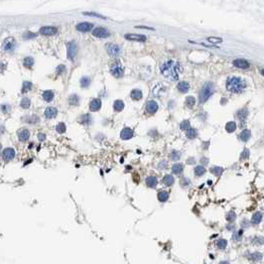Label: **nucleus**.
<instances>
[{
	"label": "nucleus",
	"instance_id": "obj_1",
	"mask_svg": "<svg viewBox=\"0 0 264 264\" xmlns=\"http://www.w3.org/2000/svg\"><path fill=\"white\" fill-rule=\"evenodd\" d=\"M161 74L170 80H177L179 79V73L181 72L180 65L174 61H167L160 67Z\"/></svg>",
	"mask_w": 264,
	"mask_h": 264
},
{
	"label": "nucleus",
	"instance_id": "obj_2",
	"mask_svg": "<svg viewBox=\"0 0 264 264\" xmlns=\"http://www.w3.org/2000/svg\"><path fill=\"white\" fill-rule=\"evenodd\" d=\"M244 88H245V84L241 78L232 77L228 79L226 82V89L230 91H231V93H241Z\"/></svg>",
	"mask_w": 264,
	"mask_h": 264
},
{
	"label": "nucleus",
	"instance_id": "obj_3",
	"mask_svg": "<svg viewBox=\"0 0 264 264\" xmlns=\"http://www.w3.org/2000/svg\"><path fill=\"white\" fill-rule=\"evenodd\" d=\"M215 91V87L214 84L211 82L206 83L204 85H203L202 89L200 90V94H199V99L201 103H205L206 101L209 99L212 94L214 93Z\"/></svg>",
	"mask_w": 264,
	"mask_h": 264
},
{
	"label": "nucleus",
	"instance_id": "obj_4",
	"mask_svg": "<svg viewBox=\"0 0 264 264\" xmlns=\"http://www.w3.org/2000/svg\"><path fill=\"white\" fill-rule=\"evenodd\" d=\"M110 73H111V75H112L114 78H117V79L121 78L123 75V68H122V66H121L119 63L113 64L112 66H111V68H110Z\"/></svg>",
	"mask_w": 264,
	"mask_h": 264
},
{
	"label": "nucleus",
	"instance_id": "obj_5",
	"mask_svg": "<svg viewBox=\"0 0 264 264\" xmlns=\"http://www.w3.org/2000/svg\"><path fill=\"white\" fill-rule=\"evenodd\" d=\"M78 52V47L77 44L75 42H69L67 44V54H68V58L70 60H74L75 55H77Z\"/></svg>",
	"mask_w": 264,
	"mask_h": 264
},
{
	"label": "nucleus",
	"instance_id": "obj_6",
	"mask_svg": "<svg viewBox=\"0 0 264 264\" xmlns=\"http://www.w3.org/2000/svg\"><path fill=\"white\" fill-rule=\"evenodd\" d=\"M93 35L96 38H107L109 37L110 33L107 29H105L103 27H98L93 31Z\"/></svg>",
	"mask_w": 264,
	"mask_h": 264
},
{
	"label": "nucleus",
	"instance_id": "obj_7",
	"mask_svg": "<svg viewBox=\"0 0 264 264\" xmlns=\"http://www.w3.org/2000/svg\"><path fill=\"white\" fill-rule=\"evenodd\" d=\"M106 50H107V53L111 56V57H117L121 52L119 46L115 45V44H111V43L106 45Z\"/></svg>",
	"mask_w": 264,
	"mask_h": 264
},
{
	"label": "nucleus",
	"instance_id": "obj_8",
	"mask_svg": "<svg viewBox=\"0 0 264 264\" xmlns=\"http://www.w3.org/2000/svg\"><path fill=\"white\" fill-rule=\"evenodd\" d=\"M124 37L125 39L129 40V41H136V42H145L147 40V37L142 34H126Z\"/></svg>",
	"mask_w": 264,
	"mask_h": 264
},
{
	"label": "nucleus",
	"instance_id": "obj_9",
	"mask_svg": "<svg viewBox=\"0 0 264 264\" xmlns=\"http://www.w3.org/2000/svg\"><path fill=\"white\" fill-rule=\"evenodd\" d=\"M15 47H16V41L14 40V38L11 37L5 39V41L2 44V49L4 51H11Z\"/></svg>",
	"mask_w": 264,
	"mask_h": 264
},
{
	"label": "nucleus",
	"instance_id": "obj_10",
	"mask_svg": "<svg viewBox=\"0 0 264 264\" xmlns=\"http://www.w3.org/2000/svg\"><path fill=\"white\" fill-rule=\"evenodd\" d=\"M93 25L89 23V22H82V23H79L77 25V30L80 32H83V33H87V32H89L91 31V29H93Z\"/></svg>",
	"mask_w": 264,
	"mask_h": 264
},
{
	"label": "nucleus",
	"instance_id": "obj_11",
	"mask_svg": "<svg viewBox=\"0 0 264 264\" xmlns=\"http://www.w3.org/2000/svg\"><path fill=\"white\" fill-rule=\"evenodd\" d=\"M40 33L45 36H51V35H55L57 33V28L56 27H51V26H46L42 27L40 29Z\"/></svg>",
	"mask_w": 264,
	"mask_h": 264
},
{
	"label": "nucleus",
	"instance_id": "obj_12",
	"mask_svg": "<svg viewBox=\"0 0 264 264\" xmlns=\"http://www.w3.org/2000/svg\"><path fill=\"white\" fill-rule=\"evenodd\" d=\"M146 110L149 113H155L158 110V103L155 100H149L146 104Z\"/></svg>",
	"mask_w": 264,
	"mask_h": 264
},
{
	"label": "nucleus",
	"instance_id": "obj_13",
	"mask_svg": "<svg viewBox=\"0 0 264 264\" xmlns=\"http://www.w3.org/2000/svg\"><path fill=\"white\" fill-rule=\"evenodd\" d=\"M120 137H121V139H123V140H129L130 138L133 137V130L128 127L123 128L120 132Z\"/></svg>",
	"mask_w": 264,
	"mask_h": 264
},
{
	"label": "nucleus",
	"instance_id": "obj_14",
	"mask_svg": "<svg viewBox=\"0 0 264 264\" xmlns=\"http://www.w3.org/2000/svg\"><path fill=\"white\" fill-rule=\"evenodd\" d=\"M233 65L235 66L238 69H247L249 68V63L247 62L246 60L243 59H236L233 61Z\"/></svg>",
	"mask_w": 264,
	"mask_h": 264
},
{
	"label": "nucleus",
	"instance_id": "obj_15",
	"mask_svg": "<svg viewBox=\"0 0 264 264\" xmlns=\"http://www.w3.org/2000/svg\"><path fill=\"white\" fill-rule=\"evenodd\" d=\"M101 107V100L99 98H94L90 101L89 103V109L90 111H98Z\"/></svg>",
	"mask_w": 264,
	"mask_h": 264
},
{
	"label": "nucleus",
	"instance_id": "obj_16",
	"mask_svg": "<svg viewBox=\"0 0 264 264\" xmlns=\"http://www.w3.org/2000/svg\"><path fill=\"white\" fill-rule=\"evenodd\" d=\"M15 156V151L13 148H6L3 151V159L5 161H10L14 158Z\"/></svg>",
	"mask_w": 264,
	"mask_h": 264
},
{
	"label": "nucleus",
	"instance_id": "obj_17",
	"mask_svg": "<svg viewBox=\"0 0 264 264\" xmlns=\"http://www.w3.org/2000/svg\"><path fill=\"white\" fill-rule=\"evenodd\" d=\"M57 114H58V109L56 107H52L51 106V107H47L45 110V116L49 119L56 117Z\"/></svg>",
	"mask_w": 264,
	"mask_h": 264
},
{
	"label": "nucleus",
	"instance_id": "obj_18",
	"mask_svg": "<svg viewBox=\"0 0 264 264\" xmlns=\"http://www.w3.org/2000/svg\"><path fill=\"white\" fill-rule=\"evenodd\" d=\"M145 183L149 188H155L157 185H158V180H157L156 177L149 176L145 179Z\"/></svg>",
	"mask_w": 264,
	"mask_h": 264
},
{
	"label": "nucleus",
	"instance_id": "obj_19",
	"mask_svg": "<svg viewBox=\"0 0 264 264\" xmlns=\"http://www.w3.org/2000/svg\"><path fill=\"white\" fill-rule=\"evenodd\" d=\"M29 137H30V131L27 129H22L18 132V138L20 141L22 142L27 141L29 139Z\"/></svg>",
	"mask_w": 264,
	"mask_h": 264
},
{
	"label": "nucleus",
	"instance_id": "obj_20",
	"mask_svg": "<svg viewBox=\"0 0 264 264\" xmlns=\"http://www.w3.org/2000/svg\"><path fill=\"white\" fill-rule=\"evenodd\" d=\"M177 89L179 91H181L182 93H186L190 89V84L187 82H180L177 85Z\"/></svg>",
	"mask_w": 264,
	"mask_h": 264
},
{
	"label": "nucleus",
	"instance_id": "obj_21",
	"mask_svg": "<svg viewBox=\"0 0 264 264\" xmlns=\"http://www.w3.org/2000/svg\"><path fill=\"white\" fill-rule=\"evenodd\" d=\"M262 253L260 252H251L249 253V255H248V259L253 261V262H259L262 260Z\"/></svg>",
	"mask_w": 264,
	"mask_h": 264
},
{
	"label": "nucleus",
	"instance_id": "obj_22",
	"mask_svg": "<svg viewBox=\"0 0 264 264\" xmlns=\"http://www.w3.org/2000/svg\"><path fill=\"white\" fill-rule=\"evenodd\" d=\"M261 221H262V212H256L251 217V222L253 225H259Z\"/></svg>",
	"mask_w": 264,
	"mask_h": 264
},
{
	"label": "nucleus",
	"instance_id": "obj_23",
	"mask_svg": "<svg viewBox=\"0 0 264 264\" xmlns=\"http://www.w3.org/2000/svg\"><path fill=\"white\" fill-rule=\"evenodd\" d=\"M130 96L132 98V99H134V100H140L142 98V91L138 89H135L131 91Z\"/></svg>",
	"mask_w": 264,
	"mask_h": 264
},
{
	"label": "nucleus",
	"instance_id": "obj_24",
	"mask_svg": "<svg viewBox=\"0 0 264 264\" xmlns=\"http://www.w3.org/2000/svg\"><path fill=\"white\" fill-rule=\"evenodd\" d=\"M183 171H184V166H183V164H180V163L175 164L172 167V172H173V174L181 175L183 173Z\"/></svg>",
	"mask_w": 264,
	"mask_h": 264
},
{
	"label": "nucleus",
	"instance_id": "obj_25",
	"mask_svg": "<svg viewBox=\"0 0 264 264\" xmlns=\"http://www.w3.org/2000/svg\"><path fill=\"white\" fill-rule=\"evenodd\" d=\"M174 177L172 176V175H166L164 178H163V180H162V182H163V184L165 185V186H168V187H170V186H172L174 184Z\"/></svg>",
	"mask_w": 264,
	"mask_h": 264
},
{
	"label": "nucleus",
	"instance_id": "obj_26",
	"mask_svg": "<svg viewBox=\"0 0 264 264\" xmlns=\"http://www.w3.org/2000/svg\"><path fill=\"white\" fill-rule=\"evenodd\" d=\"M124 108V101L123 100H120V99H117L114 101L113 103V109L115 111H121Z\"/></svg>",
	"mask_w": 264,
	"mask_h": 264
},
{
	"label": "nucleus",
	"instance_id": "obj_27",
	"mask_svg": "<svg viewBox=\"0 0 264 264\" xmlns=\"http://www.w3.org/2000/svg\"><path fill=\"white\" fill-rule=\"evenodd\" d=\"M250 136H251V132H250V130H248V129H244V130H243L241 133H240V135H239L240 139H241L243 142H246V141L249 140Z\"/></svg>",
	"mask_w": 264,
	"mask_h": 264
},
{
	"label": "nucleus",
	"instance_id": "obj_28",
	"mask_svg": "<svg viewBox=\"0 0 264 264\" xmlns=\"http://www.w3.org/2000/svg\"><path fill=\"white\" fill-rule=\"evenodd\" d=\"M169 199V193L166 191H160L158 193V200L162 203L167 202Z\"/></svg>",
	"mask_w": 264,
	"mask_h": 264
},
{
	"label": "nucleus",
	"instance_id": "obj_29",
	"mask_svg": "<svg viewBox=\"0 0 264 264\" xmlns=\"http://www.w3.org/2000/svg\"><path fill=\"white\" fill-rule=\"evenodd\" d=\"M225 130L228 132V133H232L236 130V123L234 121H230L225 124Z\"/></svg>",
	"mask_w": 264,
	"mask_h": 264
},
{
	"label": "nucleus",
	"instance_id": "obj_30",
	"mask_svg": "<svg viewBox=\"0 0 264 264\" xmlns=\"http://www.w3.org/2000/svg\"><path fill=\"white\" fill-rule=\"evenodd\" d=\"M216 246L221 250L225 249L226 246H227V240L225 239V238H220V239H217V241H216Z\"/></svg>",
	"mask_w": 264,
	"mask_h": 264
},
{
	"label": "nucleus",
	"instance_id": "obj_31",
	"mask_svg": "<svg viewBox=\"0 0 264 264\" xmlns=\"http://www.w3.org/2000/svg\"><path fill=\"white\" fill-rule=\"evenodd\" d=\"M43 98L48 101V102H50V101H52L53 98H54V93L52 90H46L43 93Z\"/></svg>",
	"mask_w": 264,
	"mask_h": 264
},
{
	"label": "nucleus",
	"instance_id": "obj_32",
	"mask_svg": "<svg viewBox=\"0 0 264 264\" xmlns=\"http://www.w3.org/2000/svg\"><path fill=\"white\" fill-rule=\"evenodd\" d=\"M247 115H248V110L247 109H240V110H238L237 113H236L237 118L240 119V120H245Z\"/></svg>",
	"mask_w": 264,
	"mask_h": 264
},
{
	"label": "nucleus",
	"instance_id": "obj_33",
	"mask_svg": "<svg viewBox=\"0 0 264 264\" xmlns=\"http://www.w3.org/2000/svg\"><path fill=\"white\" fill-rule=\"evenodd\" d=\"M186 135L189 139H195L198 136V131L194 128H189L186 132Z\"/></svg>",
	"mask_w": 264,
	"mask_h": 264
},
{
	"label": "nucleus",
	"instance_id": "obj_34",
	"mask_svg": "<svg viewBox=\"0 0 264 264\" xmlns=\"http://www.w3.org/2000/svg\"><path fill=\"white\" fill-rule=\"evenodd\" d=\"M205 173H206V168H205L204 166L199 165V166H196V167H195V174H196L198 177L203 176Z\"/></svg>",
	"mask_w": 264,
	"mask_h": 264
},
{
	"label": "nucleus",
	"instance_id": "obj_35",
	"mask_svg": "<svg viewBox=\"0 0 264 264\" xmlns=\"http://www.w3.org/2000/svg\"><path fill=\"white\" fill-rule=\"evenodd\" d=\"M242 234H243V230H235L232 234V240L234 241H240L242 238Z\"/></svg>",
	"mask_w": 264,
	"mask_h": 264
},
{
	"label": "nucleus",
	"instance_id": "obj_36",
	"mask_svg": "<svg viewBox=\"0 0 264 264\" xmlns=\"http://www.w3.org/2000/svg\"><path fill=\"white\" fill-rule=\"evenodd\" d=\"M79 100H80V98H79V96L77 94H72L69 98V102H70V104H72V105H78L79 104Z\"/></svg>",
	"mask_w": 264,
	"mask_h": 264
},
{
	"label": "nucleus",
	"instance_id": "obj_37",
	"mask_svg": "<svg viewBox=\"0 0 264 264\" xmlns=\"http://www.w3.org/2000/svg\"><path fill=\"white\" fill-rule=\"evenodd\" d=\"M23 65L25 66L26 68H31L32 66L34 65V59L31 58V57H27L25 58L24 61H23Z\"/></svg>",
	"mask_w": 264,
	"mask_h": 264
},
{
	"label": "nucleus",
	"instance_id": "obj_38",
	"mask_svg": "<svg viewBox=\"0 0 264 264\" xmlns=\"http://www.w3.org/2000/svg\"><path fill=\"white\" fill-rule=\"evenodd\" d=\"M211 172H212V174H214L215 176H221L223 172V168L219 167V166H216V167H214V168L211 169Z\"/></svg>",
	"mask_w": 264,
	"mask_h": 264
},
{
	"label": "nucleus",
	"instance_id": "obj_39",
	"mask_svg": "<svg viewBox=\"0 0 264 264\" xmlns=\"http://www.w3.org/2000/svg\"><path fill=\"white\" fill-rule=\"evenodd\" d=\"M196 103V99L194 96H187L186 98V104L187 106H189V107H193V106L195 105Z\"/></svg>",
	"mask_w": 264,
	"mask_h": 264
},
{
	"label": "nucleus",
	"instance_id": "obj_40",
	"mask_svg": "<svg viewBox=\"0 0 264 264\" xmlns=\"http://www.w3.org/2000/svg\"><path fill=\"white\" fill-rule=\"evenodd\" d=\"M80 85H82V88H88L89 84H90V79L89 77H84L80 79Z\"/></svg>",
	"mask_w": 264,
	"mask_h": 264
},
{
	"label": "nucleus",
	"instance_id": "obj_41",
	"mask_svg": "<svg viewBox=\"0 0 264 264\" xmlns=\"http://www.w3.org/2000/svg\"><path fill=\"white\" fill-rule=\"evenodd\" d=\"M90 115L89 114H84V115H83L82 117H80V122H82L83 124H84V125H89V122H90Z\"/></svg>",
	"mask_w": 264,
	"mask_h": 264
},
{
	"label": "nucleus",
	"instance_id": "obj_42",
	"mask_svg": "<svg viewBox=\"0 0 264 264\" xmlns=\"http://www.w3.org/2000/svg\"><path fill=\"white\" fill-rule=\"evenodd\" d=\"M225 219H226V221H230V222H233L235 221V219H236V215H235V212H228V214L226 215V216H225Z\"/></svg>",
	"mask_w": 264,
	"mask_h": 264
},
{
	"label": "nucleus",
	"instance_id": "obj_43",
	"mask_svg": "<svg viewBox=\"0 0 264 264\" xmlns=\"http://www.w3.org/2000/svg\"><path fill=\"white\" fill-rule=\"evenodd\" d=\"M30 104H31V101H30V99H29L28 98H24L21 100V107H22V108H25V109L29 108Z\"/></svg>",
	"mask_w": 264,
	"mask_h": 264
},
{
	"label": "nucleus",
	"instance_id": "obj_44",
	"mask_svg": "<svg viewBox=\"0 0 264 264\" xmlns=\"http://www.w3.org/2000/svg\"><path fill=\"white\" fill-rule=\"evenodd\" d=\"M31 89H32V84L30 82H24L23 83L22 93H27V91H29Z\"/></svg>",
	"mask_w": 264,
	"mask_h": 264
},
{
	"label": "nucleus",
	"instance_id": "obj_45",
	"mask_svg": "<svg viewBox=\"0 0 264 264\" xmlns=\"http://www.w3.org/2000/svg\"><path fill=\"white\" fill-rule=\"evenodd\" d=\"M190 126H191L190 121H189V120H184V121H183V122L180 124V128H181V130H188L189 128H191Z\"/></svg>",
	"mask_w": 264,
	"mask_h": 264
},
{
	"label": "nucleus",
	"instance_id": "obj_46",
	"mask_svg": "<svg viewBox=\"0 0 264 264\" xmlns=\"http://www.w3.org/2000/svg\"><path fill=\"white\" fill-rule=\"evenodd\" d=\"M56 130H57L58 133H64V132L66 131V124L61 122L59 123L57 126H56Z\"/></svg>",
	"mask_w": 264,
	"mask_h": 264
},
{
	"label": "nucleus",
	"instance_id": "obj_47",
	"mask_svg": "<svg viewBox=\"0 0 264 264\" xmlns=\"http://www.w3.org/2000/svg\"><path fill=\"white\" fill-rule=\"evenodd\" d=\"M180 156H181L180 152H178V151H176V150L172 151V152H171V154H170L171 159H172V160H174V161L179 160V159H180Z\"/></svg>",
	"mask_w": 264,
	"mask_h": 264
},
{
	"label": "nucleus",
	"instance_id": "obj_48",
	"mask_svg": "<svg viewBox=\"0 0 264 264\" xmlns=\"http://www.w3.org/2000/svg\"><path fill=\"white\" fill-rule=\"evenodd\" d=\"M84 15H88V16H93V17H98V18H101V19H105L104 16L98 13H94V12H84Z\"/></svg>",
	"mask_w": 264,
	"mask_h": 264
},
{
	"label": "nucleus",
	"instance_id": "obj_49",
	"mask_svg": "<svg viewBox=\"0 0 264 264\" xmlns=\"http://www.w3.org/2000/svg\"><path fill=\"white\" fill-rule=\"evenodd\" d=\"M248 157H249V150L245 148L244 150H243L242 153L240 154V159H241V160H244V159H247Z\"/></svg>",
	"mask_w": 264,
	"mask_h": 264
},
{
	"label": "nucleus",
	"instance_id": "obj_50",
	"mask_svg": "<svg viewBox=\"0 0 264 264\" xmlns=\"http://www.w3.org/2000/svg\"><path fill=\"white\" fill-rule=\"evenodd\" d=\"M30 119H25L27 121V122H29V123H36V122H38V117L36 115H33V116H30L29 117Z\"/></svg>",
	"mask_w": 264,
	"mask_h": 264
},
{
	"label": "nucleus",
	"instance_id": "obj_51",
	"mask_svg": "<svg viewBox=\"0 0 264 264\" xmlns=\"http://www.w3.org/2000/svg\"><path fill=\"white\" fill-rule=\"evenodd\" d=\"M207 41L212 42V43H221L222 40L221 38H216V37H209L207 38Z\"/></svg>",
	"mask_w": 264,
	"mask_h": 264
},
{
	"label": "nucleus",
	"instance_id": "obj_52",
	"mask_svg": "<svg viewBox=\"0 0 264 264\" xmlns=\"http://www.w3.org/2000/svg\"><path fill=\"white\" fill-rule=\"evenodd\" d=\"M56 71H57V74H59V75H61L62 73H64L65 71H66V67L64 65H60L59 67L56 69Z\"/></svg>",
	"mask_w": 264,
	"mask_h": 264
},
{
	"label": "nucleus",
	"instance_id": "obj_53",
	"mask_svg": "<svg viewBox=\"0 0 264 264\" xmlns=\"http://www.w3.org/2000/svg\"><path fill=\"white\" fill-rule=\"evenodd\" d=\"M36 36H37L36 34H33V33H31V32H26V33L23 35V37H24L25 39H31V38L36 37Z\"/></svg>",
	"mask_w": 264,
	"mask_h": 264
},
{
	"label": "nucleus",
	"instance_id": "obj_54",
	"mask_svg": "<svg viewBox=\"0 0 264 264\" xmlns=\"http://www.w3.org/2000/svg\"><path fill=\"white\" fill-rule=\"evenodd\" d=\"M10 105H8V104H2L1 105V109H2V111L4 113H7V112H9L10 111Z\"/></svg>",
	"mask_w": 264,
	"mask_h": 264
},
{
	"label": "nucleus",
	"instance_id": "obj_55",
	"mask_svg": "<svg viewBox=\"0 0 264 264\" xmlns=\"http://www.w3.org/2000/svg\"><path fill=\"white\" fill-rule=\"evenodd\" d=\"M248 226H249V221H248L247 220H243L241 221V227L242 228H246Z\"/></svg>",
	"mask_w": 264,
	"mask_h": 264
},
{
	"label": "nucleus",
	"instance_id": "obj_56",
	"mask_svg": "<svg viewBox=\"0 0 264 264\" xmlns=\"http://www.w3.org/2000/svg\"><path fill=\"white\" fill-rule=\"evenodd\" d=\"M38 139L41 141V142L45 141V140H46V135H45L44 133H39V134H38Z\"/></svg>",
	"mask_w": 264,
	"mask_h": 264
},
{
	"label": "nucleus",
	"instance_id": "obj_57",
	"mask_svg": "<svg viewBox=\"0 0 264 264\" xmlns=\"http://www.w3.org/2000/svg\"><path fill=\"white\" fill-rule=\"evenodd\" d=\"M166 166H167V162L166 161L161 162V163L159 164V169H165Z\"/></svg>",
	"mask_w": 264,
	"mask_h": 264
},
{
	"label": "nucleus",
	"instance_id": "obj_58",
	"mask_svg": "<svg viewBox=\"0 0 264 264\" xmlns=\"http://www.w3.org/2000/svg\"><path fill=\"white\" fill-rule=\"evenodd\" d=\"M226 228L228 230H234V228H235V226H234V225H233V223H230V225H226Z\"/></svg>",
	"mask_w": 264,
	"mask_h": 264
},
{
	"label": "nucleus",
	"instance_id": "obj_59",
	"mask_svg": "<svg viewBox=\"0 0 264 264\" xmlns=\"http://www.w3.org/2000/svg\"><path fill=\"white\" fill-rule=\"evenodd\" d=\"M219 264H230V261H227V260H222Z\"/></svg>",
	"mask_w": 264,
	"mask_h": 264
},
{
	"label": "nucleus",
	"instance_id": "obj_60",
	"mask_svg": "<svg viewBox=\"0 0 264 264\" xmlns=\"http://www.w3.org/2000/svg\"><path fill=\"white\" fill-rule=\"evenodd\" d=\"M136 28H144V29L146 28V29H149V30H153V29L150 28V27H144V26H137Z\"/></svg>",
	"mask_w": 264,
	"mask_h": 264
},
{
	"label": "nucleus",
	"instance_id": "obj_61",
	"mask_svg": "<svg viewBox=\"0 0 264 264\" xmlns=\"http://www.w3.org/2000/svg\"><path fill=\"white\" fill-rule=\"evenodd\" d=\"M0 149H1V145H0Z\"/></svg>",
	"mask_w": 264,
	"mask_h": 264
}]
</instances>
